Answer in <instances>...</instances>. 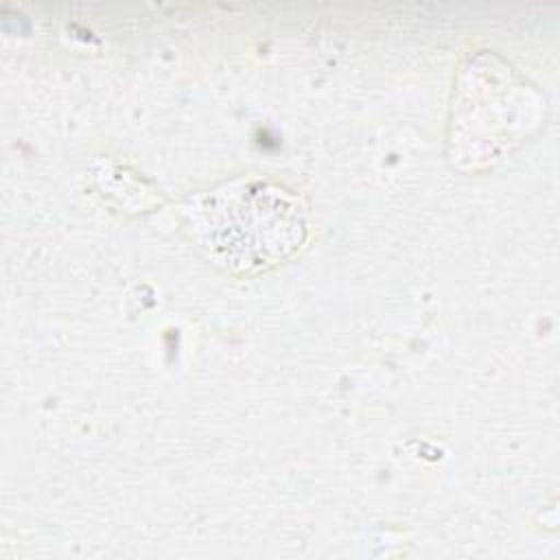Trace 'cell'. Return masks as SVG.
Masks as SVG:
<instances>
[{
  "mask_svg": "<svg viewBox=\"0 0 560 560\" xmlns=\"http://www.w3.org/2000/svg\"><path fill=\"white\" fill-rule=\"evenodd\" d=\"M219 249L241 267H260L300 243L302 214L298 201L280 188H252L230 197V208H219Z\"/></svg>",
  "mask_w": 560,
  "mask_h": 560,
  "instance_id": "obj_1",
  "label": "cell"
}]
</instances>
